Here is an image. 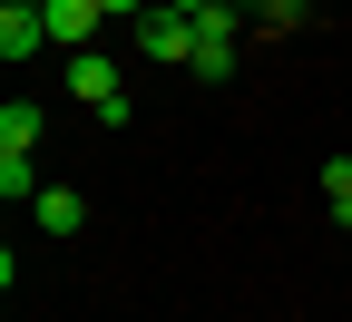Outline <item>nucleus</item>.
<instances>
[{"instance_id":"obj_1","label":"nucleus","mask_w":352,"mask_h":322,"mask_svg":"<svg viewBox=\"0 0 352 322\" xmlns=\"http://www.w3.org/2000/svg\"><path fill=\"white\" fill-rule=\"evenodd\" d=\"M138 49H147L157 69H196V20L157 0V10H138Z\"/></svg>"},{"instance_id":"obj_7","label":"nucleus","mask_w":352,"mask_h":322,"mask_svg":"<svg viewBox=\"0 0 352 322\" xmlns=\"http://www.w3.org/2000/svg\"><path fill=\"white\" fill-rule=\"evenodd\" d=\"M323 205H333V225H352V157L323 166Z\"/></svg>"},{"instance_id":"obj_10","label":"nucleus","mask_w":352,"mask_h":322,"mask_svg":"<svg viewBox=\"0 0 352 322\" xmlns=\"http://www.w3.org/2000/svg\"><path fill=\"white\" fill-rule=\"evenodd\" d=\"M226 10H235V20H254V10H274V0H226Z\"/></svg>"},{"instance_id":"obj_12","label":"nucleus","mask_w":352,"mask_h":322,"mask_svg":"<svg viewBox=\"0 0 352 322\" xmlns=\"http://www.w3.org/2000/svg\"><path fill=\"white\" fill-rule=\"evenodd\" d=\"M0 10H50V0H0Z\"/></svg>"},{"instance_id":"obj_5","label":"nucleus","mask_w":352,"mask_h":322,"mask_svg":"<svg viewBox=\"0 0 352 322\" xmlns=\"http://www.w3.org/2000/svg\"><path fill=\"white\" fill-rule=\"evenodd\" d=\"M30 215H39V235H78V225H88V205H78L69 186H39V196H30Z\"/></svg>"},{"instance_id":"obj_3","label":"nucleus","mask_w":352,"mask_h":322,"mask_svg":"<svg viewBox=\"0 0 352 322\" xmlns=\"http://www.w3.org/2000/svg\"><path fill=\"white\" fill-rule=\"evenodd\" d=\"M98 0H50V39H59V49H88V39H98Z\"/></svg>"},{"instance_id":"obj_4","label":"nucleus","mask_w":352,"mask_h":322,"mask_svg":"<svg viewBox=\"0 0 352 322\" xmlns=\"http://www.w3.org/2000/svg\"><path fill=\"white\" fill-rule=\"evenodd\" d=\"M69 88H78L88 108H108V98H127V88H118V69H108L98 49H78V59H69Z\"/></svg>"},{"instance_id":"obj_2","label":"nucleus","mask_w":352,"mask_h":322,"mask_svg":"<svg viewBox=\"0 0 352 322\" xmlns=\"http://www.w3.org/2000/svg\"><path fill=\"white\" fill-rule=\"evenodd\" d=\"M39 49H50V10H0V59H39Z\"/></svg>"},{"instance_id":"obj_11","label":"nucleus","mask_w":352,"mask_h":322,"mask_svg":"<svg viewBox=\"0 0 352 322\" xmlns=\"http://www.w3.org/2000/svg\"><path fill=\"white\" fill-rule=\"evenodd\" d=\"M98 10H108V20H118V10H147V0H98Z\"/></svg>"},{"instance_id":"obj_8","label":"nucleus","mask_w":352,"mask_h":322,"mask_svg":"<svg viewBox=\"0 0 352 322\" xmlns=\"http://www.w3.org/2000/svg\"><path fill=\"white\" fill-rule=\"evenodd\" d=\"M0 196H10V205L39 196V166H30V157H0Z\"/></svg>"},{"instance_id":"obj_9","label":"nucleus","mask_w":352,"mask_h":322,"mask_svg":"<svg viewBox=\"0 0 352 322\" xmlns=\"http://www.w3.org/2000/svg\"><path fill=\"white\" fill-rule=\"evenodd\" d=\"M264 20H274V30H303V20H314V0H274Z\"/></svg>"},{"instance_id":"obj_6","label":"nucleus","mask_w":352,"mask_h":322,"mask_svg":"<svg viewBox=\"0 0 352 322\" xmlns=\"http://www.w3.org/2000/svg\"><path fill=\"white\" fill-rule=\"evenodd\" d=\"M30 147H39V108L10 98V108H0V157H30Z\"/></svg>"}]
</instances>
